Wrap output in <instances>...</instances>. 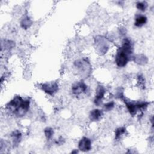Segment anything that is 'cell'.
I'll list each match as a JSON object with an SVG mask.
<instances>
[{"label": "cell", "instance_id": "obj_7", "mask_svg": "<svg viewBox=\"0 0 154 154\" xmlns=\"http://www.w3.org/2000/svg\"><path fill=\"white\" fill-rule=\"evenodd\" d=\"M105 88L102 85H99L96 90V96L94 99V103L97 106H100L102 104V100L105 94Z\"/></svg>", "mask_w": 154, "mask_h": 154}, {"label": "cell", "instance_id": "obj_9", "mask_svg": "<svg viewBox=\"0 0 154 154\" xmlns=\"http://www.w3.org/2000/svg\"><path fill=\"white\" fill-rule=\"evenodd\" d=\"M103 111L99 109H93L89 114V119L91 121H98L103 116Z\"/></svg>", "mask_w": 154, "mask_h": 154}, {"label": "cell", "instance_id": "obj_11", "mask_svg": "<svg viewBox=\"0 0 154 154\" xmlns=\"http://www.w3.org/2000/svg\"><path fill=\"white\" fill-rule=\"evenodd\" d=\"M11 137L13 138V142L14 145H18L22 138L21 133L19 131H15L12 133Z\"/></svg>", "mask_w": 154, "mask_h": 154}, {"label": "cell", "instance_id": "obj_15", "mask_svg": "<svg viewBox=\"0 0 154 154\" xmlns=\"http://www.w3.org/2000/svg\"><path fill=\"white\" fill-rule=\"evenodd\" d=\"M136 7L138 10L141 11H144L147 7V3L146 1H140L137 3Z\"/></svg>", "mask_w": 154, "mask_h": 154}, {"label": "cell", "instance_id": "obj_14", "mask_svg": "<svg viewBox=\"0 0 154 154\" xmlns=\"http://www.w3.org/2000/svg\"><path fill=\"white\" fill-rule=\"evenodd\" d=\"M44 134L47 140L51 139L54 134V130L52 128L47 127L44 129Z\"/></svg>", "mask_w": 154, "mask_h": 154}, {"label": "cell", "instance_id": "obj_13", "mask_svg": "<svg viewBox=\"0 0 154 154\" xmlns=\"http://www.w3.org/2000/svg\"><path fill=\"white\" fill-rule=\"evenodd\" d=\"M134 60L137 63L140 64H145L147 61V58L143 55H137L134 57Z\"/></svg>", "mask_w": 154, "mask_h": 154}, {"label": "cell", "instance_id": "obj_5", "mask_svg": "<svg viewBox=\"0 0 154 154\" xmlns=\"http://www.w3.org/2000/svg\"><path fill=\"white\" fill-rule=\"evenodd\" d=\"M96 49H97L100 54H105L108 49V43L106 40L102 37L96 38Z\"/></svg>", "mask_w": 154, "mask_h": 154}, {"label": "cell", "instance_id": "obj_10", "mask_svg": "<svg viewBox=\"0 0 154 154\" xmlns=\"http://www.w3.org/2000/svg\"><path fill=\"white\" fill-rule=\"evenodd\" d=\"M147 18L146 16L139 14L137 16L135 17L134 25L137 27H141L147 23Z\"/></svg>", "mask_w": 154, "mask_h": 154}, {"label": "cell", "instance_id": "obj_8", "mask_svg": "<svg viewBox=\"0 0 154 154\" xmlns=\"http://www.w3.org/2000/svg\"><path fill=\"white\" fill-rule=\"evenodd\" d=\"M78 149L82 152H88L91 149V140L87 137H82L78 143Z\"/></svg>", "mask_w": 154, "mask_h": 154}, {"label": "cell", "instance_id": "obj_4", "mask_svg": "<svg viewBox=\"0 0 154 154\" xmlns=\"http://www.w3.org/2000/svg\"><path fill=\"white\" fill-rule=\"evenodd\" d=\"M41 87L44 92L51 96L54 95L58 90V85L55 82L44 83Z\"/></svg>", "mask_w": 154, "mask_h": 154}, {"label": "cell", "instance_id": "obj_3", "mask_svg": "<svg viewBox=\"0 0 154 154\" xmlns=\"http://www.w3.org/2000/svg\"><path fill=\"white\" fill-rule=\"evenodd\" d=\"M128 110L132 116H135L138 110L145 109L149 105L148 102H137L134 103L131 102L125 101Z\"/></svg>", "mask_w": 154, "mask_h": 154}, {"label": "cell", "instance_id": "obj_17", "mask_svg": "<svg viewBox=\"0 0 154 154\" xmlns=\"http://www.w3.org/2000/svg\"><path fill=\"white\" fill-rule=\"evenodd\" d=\"M114 107V102H109L103 105V109L105 111H109L113 109Z\"/></svg>", "mask_w": 154, "mask_h": 154}, {"label": "cell", "instance_id": "obj_12", "mask_svg": "<svg viewBox=\"0 0 154 154\" xmlns=\"http://www.w3.org/2000/svg\"><path fill=\"white\" fill-rule=\"evenodd\" d=\"M31 24H32V21L28 16H26L23 19H22V20L20 22L21 26L25 29L29 28L30 26L31 25Z\"/></svg>", "mask_w": 154, "mask_h": 154}, {"label": "cell", "instance_id": "obj_2", "mask_svg": "<svg viewBox=\"0 0 154 154\" xmlns=\"http://www.w3.org/2000/svg\"><path fill=\"white\" fill-rule=\"evenodd\" d=\"M30 101L28 99H23L17 96L10 100L7 105V108L17 117H23L29 108Z\"/></svg>", "mask_w": 154, "mask_h": 154}, {"label": "cell", "instance_id": "obj_16", "mask_svg": "<svg viewBox=\"0 0 154 154\" xmlns=\"http://www.w3.org/2000/svg\"><path fill=\"white\" fill-rule=\"evenodd\" d=\"M126 132V128L124 127H120L115 131V137L116 139H119Z\"/></svg>", "mask_w": 154, "mask_h": 154}, {"label": "cell", "instance_id": "obj_18", "mask_svg": "<svg viewBox=\"0 0 154 154\" xmlns=\"http://www.w3.org/2000/svg\"><path fill=\"white\" fill-rule=\"evenodd\" d=\"M72 153H78V151H73V152H72Z\"/></svg>", "mask_w": 154, "mask_h": 154}, {"label": "cell", "instance_id": "obj_1", "mask_svg": "<svg viewBox=\"0 0 154 154\" xmlns=\"http://www.w3.org/2000/svg\"><path fill=\"white\" fill-rule=\"evenodd\" d=\"M132 42L128 38H126L123 40L122 46L118 49L116 53L115 62L117 66L119 67H125L132 58Z\"/></svg>", "mask_w": 154, "mask_h": 154}, {"label": "cell", "instance_id": "obj_6", "mask_svg": "<svg viewBox=\"0 0 154 154\" xmlns=\"http://www.w3.org/2000/svg\"><path fill=\"white\" fill-rule=\"evenodd\" d=\"M87 90V86L83 81H79L74 84L72 87V91L75 95H79L85 93Z\"/></svg>", "mask_w": 154, "mask_h": 154}]
</instances>
